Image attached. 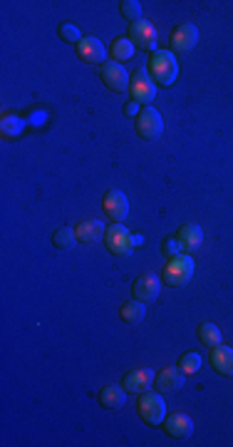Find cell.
Returning <instances> with one entry per match:
<instances>
[{
  "instance_id": "6da1fadb",
  "label": "cell",
  "mask_w": 233,
  "mask_h": 447,
  "mask_svg": "<svg viewBox=\"0 0 233 447\" xmlns=\"http://www.w3.org/2000/svg\"><path fill=\"white\" fill-rule=\"evenodd\" d=\"M149 72H152V80L157 85L171 88L174 82L179 80V62H176L171 50H157L149 60Z\"/></svg>"
},
{
  "instance_id": "7a4b0ae2",
  "label": "cell",
  "mask_w": 233,
  "mask_h": 447,
  "mask_svg": "<svg viewBox=\"0 0 233 447\" xmlns=\"http://www.w3.org/2000/svg\"><path fill=\"white\" fill-rule=\"evenodd\" d=\"M191 276H194V259L186 256V254L169 259V263L164 266V273H162L164 284H169L171 289L186 286L191 281Z\"/></svg>"
},
{
  "instance_id": "3957f363",
  "label": "cell",
  "mask_w": 233,
  "mask_h": 447,
  "mask_svg": "<svg viewBox=\"0 0 233 447\" xmlns=\"http://www.w3.org/2000/svg\"><path fill=\"white\" fill-rule=\"evenodd\" d=\"M136 410H139V418L147 425L157 427L164 422L167 418V403H164L162 393H154V390H147V393L139 395V403H136Z\"/></svg>"
},
{
  "instance_id": "277c9868",
  "label": "cell",
  "mask_w": 233,
  "mask_h": 447,
  "mask_svg": "<svg viewBox=\"0 0 233 447\" xmlns=\"http://www.w3.org/2000/svg\"><path fill=\"white\" fill-rule=\"evenodd\" d=\"M136 132H139L141 139H147V142H154V139H159L164 132V120L162 115H159L157 107H144L139 112V117H136Z\"/></svg>"
},
{
  "instance_id": "5b68a950",
  "label": "cell",
  "mask_w": 233,
  "mask_h": 447,
  "mask_svg": "<svg viewBox=\"0 0 233 447\" xmlns=\"http://www.w3.org/2000/svg\"><path fill=\"white\" fill-rule=\"evenodd\" d=\"M129 92L134 102L147 104L149 107V104L157 99V82L152 80V75H149L147 70H136L129 82Z\"/></svg>"
},
{
  "instance_id": "8992f818",
  "label": "cell",
  "mask_w": 233,
  "mask_h": 447,
  "mask_svg": "<svg viewBox=\"0 0 233 447\" xmlns=\"http://www.w3.org/2000/svg\"><path fill=\"white\" fill-rule=\"evenodd\" d=\"M99 77H102V82L107 85V90H112V92H127L129 90V75H127L125 65H120V62L114 60H107L102 67H99Z\"/></svg>"
},
{
  "instance_id": "52a82bcc",
  "label": "cell",
  "mask_w": 233,
  "mask_h": 447,
  "mask_svg": "<svg viewBox=\"0 0 233 447\" xmlns=\"http://www.w3.org/2000/svg\"><path fill=\"white\" fill-rule=\"evenodd\" d=\"M104 244H107V251L114 254V256H129L134 244H132V234L122 226V224H112L104 234Z\"/></svg>"
},
{
  "instance_id": "ba28073f",
  "label": "cell",
  "mask_w": 233,
  "mask_h": 447,
  "mask_svg": "<svg viewBox=\"0 0 233 447\" xmlns=\"http://www.w3.org/2000/svg\"><path fill=\"white\" fill-rule=\"evenodd\" d=\"M129 40L141 50H154L157 53V27L149 20H139L129 25Z\"/></svg>"
},
{
  "instance_id": "9c48e42d",
  "label": "cell",
  "mask_w": 233,
  "mask_h": 447,
  "mask_svg": "<svg viewBox=\"0 0 233 447\" xmlns=\"http://www.w3.org/2000/svg\"><path fill=\"white\" fill-rule=\"evenodd\" d=\"M104 214L112 219L114 224H120L129 214V199H127L125 191L120 189H109L107 197H104Z\"/></svg>"
},
{
  "instance_id": "30bf717a",
  "label": "cell",
  "mask_w": 233,
  "mask_h": 447,
  "mask_svg": "<svg viewBox=\"0 0 233 447\" xmlns=\"http://www.w3.org/2000/svg\"><path fill=\"white\" fill-rule=\"evenodd\" d=\"M174 53H191L199 45V27L194 22H184L171 33Z\"/></svg>"
},
{
  "instance_id": "8fae6325",
  "label": "cell",
  "mask_w": 233,
  "mask_h": 447,
  "mask_svg": "<svg viewBox=\"0 0 233 447\" xmlns=\"http://www.w3.org/2000/svg\"><path fill=\"white\" fill-rule=\"evenodd\" d=\"M77 53H80V57L87 62V65H99V67H102L104 62H107V48H104L97 38H92V35L82 38V43L77 45Z\"/></svg>"
},
{
  "instance_id": "7c38bea8",
  "label": "cell",
  "mask_w": 233,
  "mask_h": 447,
  "mask_svg": "<svg viewBox=\"0 0 233 447\" xmlns=\"http://www.w3.org/2000/svg\"><path fill=\"white\" fill-rule=\"evenodd\" d=\"M154 373L149 371V368H134V371H129L125 376V390L127 393H134V395H141L147 393V390H152L154 387Z\"/></svg>"
},
{
  "instance_id": "4fadbf2b",
  "label": "cell",
  "mask_w": 233,
  "mask_h": 447,
  "mask_svg": "<svg viewBox=\"0 0 233 447\" xmlns=\"http://www.w3.org/2000/svg\"><path fill=\"white\" fill-rule=\"evenodd\" d=\"M134 298L141 301V303H152V301L159 298V291H162V281H159L154 273H147V276H139L134 281Z\"/></svg>"
},
{
  "instance_id": "5bb4252c",
  "label": "cell",
  "mask_w": 233,
  "mask_h": 447,
  "mask_svg": "<svg viewBox=\"0 0 233 447\" xmlns=\"http://www.w3.org/2000/svg\"><path fill=\"white\" fill-rule=\"evenodd\" d=\"M154 387H157L159 393H179L181 387H184V371L181 368H164L162 373L157 376L154 380Z\"/></svg>"
},
{
  "instance_id": "9a60e30c",
  "label": "cell",
  "mask_w": 233,
  "mask_h": 447,
  "mask_svg": "<svg viewBox=\"0 0 233 447\" xmlns=\"http://www.w3.org/2000/svg\"><path fill=\"white\" fill-rule=\"evenodd\" d=\"M162 425H164V430H167V435H171V437H189L191 432H194V420L184 413L167 415Z\"/></svg>"
},
{
  "instance_id": "2e32d148",
  "label": "cell",
  "mask_w": 233,
  "mask_h": 447,
  "mask_svg": "<svg viewBox=\"0 0 233 447\" xmlns=\"http://www.w3.org/2000/svg\"><path fill=\"white\" fill-rule=\"evenodd\" d=\"M211 368L221 376H233V348L228 345H213L211 348Z\"/></svg>"
},
{
  "instance_id": "e0dca14e",
  "label": "cell",
  "mask_w": 233,
  "mask_h": 447,
  "mask_svg": "<svg viewBox=\"0 0 233 447\" xmlns=\"http://www.w3.org/2000/svg\"><path fill=\"white\" fill-rule=\"evenodd\" d=\"M75 234H77V241H82V244H97V241L107 234V229H104L102 221H97V219H94V221L77 224Z\"/></svg>"
},
{
  "instance_id": "ac0fdd59",
  "label": "cell",
  "mask_w": 233,
  "mask_h": 447,
  "mask_svg": "<svg viewBox=\"0 0 233 447\" xmlns=\"http://www.w3.org/2000/svg\"><path fill=\"white\" fill-rule=\"evenodd\" d=\"M99 403L107 410H120L127 403V390L120 385H107L99 390Z\"/></svg>"
},
{
  "instance_id": "d6986e66",
  "label": "cell",
  "mask_w": 233,
  "mask_h": 447,
  "mask_svg": "<svg viewBox=\"0 0 233 447\" xmlns=\"http://www.w3.org/2000/svg\"><path fill=\"white\" fill-rule=\"evenodd\" d=\"M176 239L181 241V246H184L186 251H196L204 244V231H201L199 224H184L179 229V234H176Z\"/></svg>"
},
{
  "instance_id": "ffe728a7",
  "label": "cell",
  "mask_w": 233,
  "mask_h": 447,
  "mask_svg": "<svg viewBox=\"0 0 233 447\" xmlns=\"http://www.w3.org/2000/svg\"><path fill=\"white\" fill-rule=\"evenodd\" d=\"M120 316H122V321L129 323V326H139V323L144 321V316H147V305L141 303V301L132 298V301H127V303L122 305Z\"/></svg>"
},
{
  "instance_id": "44dd1931",
  "label": "cell",
  "mask_w": 233,
  "mask_h": 447,
  "mask_svg": "<svg viewBox=\"0 0 233 447\" xmlns=\"http://www.w3.org/2000/svg\"><path fill=\"white\" fill-rule=\"evenodd\" d=\"M199 343L213 348V345L221 343V331H218L216 323H201L199 326Z\"/></svg>"
},
{
  "instance_id": "7402d4cb",
  "label": "cell",
  "mask_w": 233,
  "mask_h": 447,
  "mask_svg": "<svg viewBox=\"0 0 233 447\" xmlns=\"http://www.w3.org/2000/svg\"><path fill=\"white\" fill-rule=\"evenodd\" d=\"M134 55V43L129 38H117L112 45V60L114 62H127Z\"/></svg>"
},
{
  "instance_id": "603a6c76",
  "label": "cell",
  "mask_w": 233,
  "mask_h": 447,
  "mask_svg": "<svg viewBox=\"0 0 233 447\" xmlns=\"http://www.w3.org/2000/svg\"><path fill=\"white\" fill-rule=\"evenodd\" d=\"M75 241H77V234H75V229H70V226H62V229H57L52 234L55 249H60V251L75 249Z\"/></svg>"
},
{
  "instance_id": "cb8c5ba5",
  "label": "cell",
  "mask_w": 233,
  "mask_h": 447,
  "mask_svg": "<svg viewBox=\"0 0 233 447\" xmlns=\"http://www.w3.org/2000/svg\"><path fill=\"white\" fill-rule=\"evenodd\" d=\"M120 11H122V15H125L129 22L144 20V18H141V3H136V0H122Z\"/></svg>"
},
{
  "instance_id": "d4e9b609",
  "label": "cell",
  "mask_w": 233,
  "mask_h": 447,
  "mask_svg": "<svg viewBox=\"0 0 233 447\" xmlns=\"http://www.w3.org/2000/svg\"><path fill=\"white\" fill-rule=\"evenodd\" d=\"M179 368L184 371V376H194V373L201 368V355L194 353V350H191V353H184L179 360Z\"/></svg>"
},
{
  "instance_id": "484cf974",
  "label": "cell",
  "mask_w": 233,
  "mask_h": 447,
  "mask_svg": "<svg viewBox=\"0 0 233 447\" xmlns=\"http://www.w3.org/2000/svg\"><path fill=\"white\" fill-rule=\"evenodd\" d=\"M60 38L65 40V43H70V45H80L82 43V33H80V27H77L75 22H62V25H60Z\"/></svg>"
},
{
  "instance_id": "4316f807",
  "label": "cell",
  "mask_w": 233,
  "mask_h": 447,
  "mask_svg": "<svg viewBox=\"0 0 233 447\" xmlns=\"http://www.w3.org/2000/svg\"><path fill=\"white\" fill-rule=\"evenodd\" d=\"M181 251H184V246H181V241L176 239V236H169V239L164 241V254H167V259L181 256Z\"/></svg>"
},
{
  "instance_id": "83f0119b",
  "label": "cell",
  "mask_w": 233,
  "mask_h": 447,
  "mask_svg": "<svg viewBox=\"0 0 233 447\" xmlns=\"http://www.w3.org/2000/svg\"><path fill=\"white\" fill-rule=\"evenodd\" d=\"M141 104L139 102H134V99H132V102H127V107H125V115L127 117H139V112H141Z\"/></svg>"
},
{
  "instance_id": "f1b7e54d",
  "label": "cell",
  "mask_w": 233,
  "mask_h": 447,
  "mask_svg": "<svg viewBox=\"0 0 233 447\" xmlns=\"http://www.w3.org/2000/svg\"><path fill=\"white\" fill-rule=\"evenodd\" d=\"M132 244H134V246H144V236H132Z\"/></svg>"
}]
</instances>
